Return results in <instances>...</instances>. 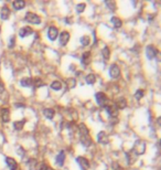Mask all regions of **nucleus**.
<instances>
[{
  "instance_id": "1",
  "label": "nucleus",
  "mask_w": 161,
  "mask_h": 170,
  "mask_svg": "<svg viewBox=\"0 0 161 170\" xmlns=\"http://www.w3.org/2000/svg\"><path fill=\"white\" fill-rule=\"evenodd\" d=\"M146 149H147V144L146 141L143 140V139H137L134 144V148H132V151L136 154L137 156H140V155H143L146 152Z\"/></svg>"
},
{
  "instance_id": "2",
  "label": "nucleus",
  "mask_w": 161,
  "mask_h": 170,
  "mask_svg": "<svg viewBox=\"0 0 161 170\" xmlns=\"http://www.w3.org/2000/svg\"><path fill=\"white\" fill-rule=\"evenodd\" d=\"M95 101H96L98 106L105 108V107L108 105L109 98H108V96H107L104 92H97V93L95 94Z\"/></svg>"
},
{
  "instance_id": "3",
  "label": "nucleus",
  "mask_w": 161,
  "mask_h": 170,
  "mask_svg": "<svg viewBox=\"0 0 161 170\" xmlns=\"http://www.w3.org/2000/svg\"><path fill=\"white\" fill-rule=\"evenodd\" d=\"M25 19L27 22H29L30 25H40L41 23V17L37 14V13L34 12H31V11H28V12L25 13Z\"/></svg>"
},
{
  "instance_id": "4",
  "label": "nucleus",
  "mask_w": 161,
  "mask_h": 170,
  "mask_svg": "<svg viewBox=\"0 0 161 170\" xmlns=\"http://www.w3.org/2000/svg\"><path fill=\"white\" fill-rule=\"evenodd\" d=\"M158 54H159V51H158V49L156 48L155 45H152V44L147 45V48H146V57H148L149 60H153Z\"/></svg>"
},
{
  "instance_id": "5",
  "label": "nucleus",
  "mask_w": 161,
  "mask_h": 170,
  "mask_svg": "<svg viewBox=\"0 0 161 170\" xmlns=\"http://www.w3.org/2000/svg\"><path fill=\"white\" fill-rule=\"evenodd\" d=\"M59 28L55 27V25H51L49 29H48V38L51 40V41H55L56 39L59 38Z\"/></svg>"
},
{
  "instance_id": "6",
  "label": "nucleus",
  "mask_w": 161,
  "mask_h": 170,
  "mask_svg": "<svg viewBox=\"0 0 161 170\" xmlns=\"http://www.w3.org/2000/svg\"><path fill=\"white\" fill-rule=\"evenodd\" d=\"M76 162L78 164V166L80 167L82 170H88L89 167H91V164H89V160L87 158L83 157V156H78L76 158Z\"/></svg>"
},
{
  "instance_id": "7",
  "label": "nucleus",
  "mask_w": 161,
  "mask_h": 170,
  "mask_svg": "<svg viewBox=\"0 0 161 170\" xmlns=\"http://www.w3.org/2000/svg\"><path fill=\"white\" fill-rule=\"evenodd\" d=\"M70 37H71V34L66 30H63L62 32H60V34H59V42H60V44L62 46H65L68 43V41H70Z\"/></svg>"
},
{
  "instance_id": "8",
  "label": "nucleus",
  "mask_w": 161,
  "mask_h": 170,
  "mask_svg": "<svg viewBox=\"0 0 161 170\" xmlns=\"http://www.w3.org/2000/svg\"><path fill=\"white\" fill-rule=\"evenodd\" d=\"M109 75H111V77L114 79V80L120 77V68L118 66L117 64L114 63L109 66Z\"/></svg>"
},
{
  "instance_id": "9",
  "label": "nucleus",
  "mask_w": 161,
  "mask_h": 170,
  "mask_svg": "<svg viewBox=\"0 0 161 170\" xmlns=\"http://www.w3.org/2000/svg\"><path fill=\"white\" fill-rule=\"evenodd\" d=\"M97 143L102 145H107L109 143V136L105 132H99L97 134Z\"/></svg>"
},
{
  "instance_id": "10",
  "label": "nucleus",
  "mask_w": 161,
  "mask_h": 170,
  "mask_svg": "<svg viewBox=\"0 0 161 170\" xmlns=\"http://www.w3.org/2000/svg\"><path fill=\"white\" fill-rule=\"evenodd\" d=\"M65 159H66V152L64 150H61L55 157V162L59 167H63L64 162H65Z\"/></svg>"
},
{
  "instance_id": "11",
  "label": "nucleus",
  "mask_w": 161,
  "mask_h": 170,
  "mask_svg": "<svg viewBox=\"0 0 161 170\" xmlns=\"http://www.w3.org/2000/svg\"><path fill=\"white\" fill-rule=\"evenodd\" d=\"M0 118L3 123H8L10 122V111L7 107H2L0 109Z\"/></svg>"
},
{
  "instance_id": "12",
  "label": "nucleus",
  "mask_w": 161,
  "mask_h": 170,
  "mask_svg": "<svg viewBox=\"0 0 161 170\" xmlns=\"http://www.w3.org/2000/svg\"><path fill=\"white\" fill-rule=\"evenodd\" d=\"M33 33V29L31 27H22L19 29V37L20 38H25Z\"/></svg>"
},
{
  "instance_id": "13",
  "label": "nucleus",
  "mask_w": 161,
  "mask_h": 170,
  "mask_svg": "<svg viewBox=\"0 0 161 170\" xmlns=\"http://www.w3.org/2000/svg\"><path fill=\"white\" fill-rule=\"evenodd\" d=\"M105 109L107 111V113H108V115H109L111 117H117L118 116L119 109L116 107L115 104H113V105H107V106L105 107Z\"/></svg>"
},
{
  "instance_id": "14",
  "label": "nucleus",
  "mask_w": 161,
  "mask_h": 170,
  "mask_svg": "<svg viewBox=\"0 0 161 170\" xmlns=\"http://www.w3.org/2000/svg\"><path fill=\"white\" fill-rule=\"evenodd\" d=\"M137 160V155L132 151V149L126 152V161L128 165H134Z\"/></svg>"
},
{
  "instance_id": "15",
  "label": "nucleus",
  "mask_w": 161,
  "mask_h": 170,
  "mask_svg": "<svg viewBox=\"0 0 161 170\" xmlns=\"http://www.w3.org/2000/svg\"><path fill=\"white\" fill-rule=\"evenodd\" d=\"M6 164L7 166L9 167V169L10 170H18V162H17V160L12 157H6Z\"/></svg>"
},
{
  "instance_id": "16",
  "label": "nucleus",
  "mask_w": 161,
  "mask_h": 170,
  "mask_svg": "<svg viewBox=\"0 0 161 170\" xmlns=\"http://www.w3.org/2000/svg\"><path fill=\"white\" fill-rule=\"evenodd\" d=\"M114 104L116 105L118 109H124V108L127 107V101H126L125 97H118V98H116V101L114 102Z\"/></svg>"
},
{
  "instance_id": "17",
  "label": "nucleus",
  "mask_w": 161,
  "mask_h": 170,
  "mask_svg": "<svg viewBox=\"0 0 161 170\" xmlns=\"http://www.w3.org/2000/svg\"><path fill=\"white\" fill-rule=\"evenodd\" d=\"M10 9H9V7L8 6H3L1 8V10H0V18L2 20H8L9 19V17H10Z\"/></svg>"
},
{
  "instance_id": "18",
  "label": "nucleus",
  "mask_w": 161,
  "mask_h": 170,
  "mask_svg": "<svg viewBox=\"0 0 161 170\" xmlns=\"http://www.w3.org/2000/svg\"><path fill=\"white\" fill-rule=\"evenodd\" d=\"M80 61H82V64H84V65H88V64L91 63V61H92V53H91L89 51L84 52V53L82 54V59H80Z\"/></svg>"
},
{
  "instance_id": "19",
  "label": "nucleus",
  "mask_w": 161,
  "mask_h": 170,
  "mask_svg": "<svg viewBox=\"0 0 161 170\" xmlns=\"http://www.w3.org/2000/svg\"><path fill=\"white\" fill-rule=\"evenodd\" d=\"M80 140L84 147H91L93 145V139H92V137L89 135L88 136H80Z\"/></svg>"
},
{
  "instance_id": "20",
  "label": "nucleus",
  "mask_w": 161,
  "mask_h": 170,
  "mask_svg": "<svg viewBox=\"0 0 161 170\" xmlns=\"http://www.w3.org/2000/svg\"><path fill=\"white\" fill-rule=\"evenodd\" d=\"M43 116L48 119H53L54 116H55V111L53 108H50V107H46L43 109Z\"/></svg>"
},
{
  "instance_id": "21",
  "label": "nucleus",
  "mask_w": 161,
  "mask_h": 170,
  "mask_svg": "<svg viewBox=\"0 0 161 170\" xmlns=\"http://www.w3.org/2000/svg\"><path fill=\"white\" fill-rule=\"evenodd\" d=\"M78 132H80V136H88L89 135V129L87 128V126L84 124V123H80L78 124Z\"/></svg>"
},
{
  "instance_id": "22",
  "label": "nucleus",
  "mask_w": 161,
  "mask_h": 170,
  "mask_svg": "<svg viewBox=\"0 0 161 170\" xmlns=\"http://www.w3.org/2000/svg\"><path fill=\"white\" fill-rule=\"evenodd\" d=\"M25 7V1L23 0H16L12 2V8L14 10H21Z\"/></svg>"
},
{
  "instance_id": "23",
  "label": "nucleus",
  "mask_w": 161,
  "mask_h": 170,
  "mask_svg": "<svg viewBox=\"0 0 161 170\" xmlns=\"http://www.w3.org/2000/svg\"><path fill=\"white\" fill-rule=\"evenodd\" d=\"M111 22L113 23L115 29H120V28L123 27V21H121L120 18H118V17H112Z\"/></svg>"
},
{
  "instance_id": "24",
  "label": "nucleus",
  "mask_w": 161,
  "mask_h": 170,
  "mask_svg": "<svg viewBox=\"0 0 161 170\" xmlns=\"http://www.w3.org/2000/svg\"><path fill=\"white\" fill-rule=\"evenodd\" d=\"M32 80L31 77H22L20 80V85L23 86V87H30L32 86Z\"/></svg>"
},
{
  "instance_id": "25",
  "label": "nucleus",
  "mask_w": 161,
  "mask_h": 170,
  "mask_svg": "<svg viewBox=\"0 0 161 170\" xmlns=\"http://www.w3.org/2000/svg\"><path fill=\"white\" fill-rule=\"evenodd\" d=\"M45 85V83L43 82V80L42 79H40V77H35V79H33L32 80V86L34 88H38V87H42Z\"/></svg>"
},
{
  "instance_id": "26",
  "label": "nucleus",
  "mask_w": 161,
  "mask_h": 170,
  "mask_svg": "<svg viewBox=\"0 0 161 170\" xmlns=\"http://www.w3.org/2000/svg\"><path fill=\"white\" fill-rule=\"evenodd\" d=\"M85 82L88 84V85H93L96 83V75L94 73H89L85 76Z\"/></svg>"
},
{
  "instance_id": "27",
  "label": "nucleus",
  "mask_w": 161,
  "mask_h": 170,
  "mask_svg": "<svg viewBox=\"0 0 161 170\" xmlns=\"http://www.w3.org/2000/svg\"><path fill=\"white\" fill-rule=\"evenodd\" d=\"M25 119H22V120H16V122H13V128L16 129V130H21L23 127H25Z\"/></svg>"
},
{
  "instance_id": "28",
  "label": "nucleus",
  "mask_w": 161,
  "mask_h": 170,
  "mask_svg": "<svg viewBox=\"0 0 161 170\" xmlns=\"http://www.w3.org/2000/svg\"><path fill=\"white\" fill-rule=\"evenodd\" d=\"M51 88L53 89V91H61L63 87L62 83H61V81H59V80H55V81H53V82L51 83Z\"/></svg>"
},
{
  "instance_id": "29",
  "label": "nucleus",
  "mask_w": 161,
  "mask_h": 170,
  "mask_svg": "<svg viewBox=\"0 0 161 170\" xmlns=\"http://www.w3.org/2000/svg\"><path fill=\"white\" fill-rule=\"evenodd\" d=\"M102 57H103V59H104L105 61H108V60H109V57H111V50H109L108 46H104V48L102 49Z\"/></svg>"
},
{
  "instance_id": "30",
  "label": "nucleus",
  "mask_w": 161,
  "mask_h": 170,
  "mask_svg": "<svg viewBox=\"0 0 161 170\" xmlns=\"http://www.w3.org/2000/svg\"><path fill=\"white\" fill-rule=\"evenodd\" d=\"M65 85H66V87L68 89H72V88H74L76 86V79L74 77H70L66 81H65Z\"/></svg>"
},
{
  "instance_id": "31",
  "label": "nucleus",
  "mask_w": 161,
  "mask_h": 170,
  "mask_svg": "<svg viewBox=\"0 0 161 170\" xmlns=\"http://www.w3.org/2000/svg\"><path fill=\"white\" fill-rule=\"evenodd\" d=\"M80 44L83 45V46H87V45H89L91 43V38L88 37V36H83L82 38H80Z\"/></svg>"
},
{
  "instance_id": "32",
  "label": "nucleus",
  "mask_w": 161,
  "mask_h": 170,
  "mask_svg": "<svg viewBox=\"0 0 161 170\" xmlns=\"http://www.w3.org/2000/svg\"><path fill=\"white\" fill-rule=\"evenodd\" d=\"M85 9H86V3H84V2H80V3H77V5H76V12L77 13L84 12Z\"/></svg>"
},
{
  "instance_id": "33",
  "label": "nucleus",
  "mask_w": 161,
  "mask_h": 170,
  "mask_svg": "<svg viewBox=\"0 0 161 170\" xmlns=\"http://www.w3.org/2000/svg\"><path fill=\"white\" fill-rule=\"evenodd\" d=\"M134 96H135V98H136V100L139 101V100H141L143 96H145V91L141 89V88H139V89H137L136 91V93H135Z\"/></svg>"
},
{
  "instance_id": "34",
  "label": "nucleus",
  "mask_w": 161,
  "mask_h": 170,
  "mask_svg": "<svg viewBox=\"0 0 161 170\" xmlns=\"http://www.w3.org/2000/svg\"><path fill=\"white\" fill-rule=\"evenodd\" d=\"M37 169L38 170H54L53 168L49 167L45 162H40V164L37 166Z\"/></svg>"
},
{
  "instance_id": "35",
  "label": "nucleus",
  "mask_w": 161,
  "mask_h": 170,
  "mask_svg": "<svg viewBox=\"0 0 161 170\" xmlns=\"http://www.w3.org/2000/svg\"><path fill=\"white\" fill-rule=\"evenodd\" d=\"M105 3L109 8L111 11H115L116 10V2L115 1H105Z\"/></svg>"
},
{
  "instance_id": "36",
  "label": "nucleus",
  "mask_w": 161,
  "mask_h": 170,
  "mask_svg": "<svg viewBox=\"0 0 161 170\" xmlns=\"http://www.w3.org/2000/svg\"><path fill=\"white\" fill-rule=\"evenodd\" d=\"M112 169L113 170H126V169H124L120 165L118 164L117 161H113V164H112Z\"/></svg>"
},
{
  "instance_id": "37",
  "label": "nucleus",
  "mask_w": 161,
  "mask_h": 170,
  "mask_svg": "<svg viewBox=\"0 0 161 170\" xmlns=\"http://www.w3.org/2000/svg\"><path fill=\"white\" fill-rule=\"evenodd\" d=\"M14 44H16V38H14V36H12L10 38V41H9V48H13Z\"/></svg>"
},
{
  "instance_id": "38",
  "label": "nucleus",
  "mask_w": 161,
  "mask_h": 170,
  "mask_svg": "<svg viewBox=\"0 0 161 170\" xmlns=\"http://www.w3.org/2000/svg\"><path fill=\"white\" fill-rule=\"evenodd\" d=\"M5 92V84L0 81V94H2Z\"/></svg>"
},
{
  "instance_id": "39",
  "label": "nucleus",
  "mask_w": 161,
  "mask_h": 170,
  "mask_svg": "<svg viewBox=\"0 0 161 170\" xmlns=\"http://www.w3.org/2000/svg\"><path fill=\"white\" fill-rule=\"evenodd\" d=\"M14 106L17 107V108H25V104H21V103H16V104H14Z\"/></svg>"
},
{
  "instance_id": "40",
  "label": "nucleus",
  "mask_w": 161,
  "mask_h": 170,
  "mask_svg": "<svg viewBox=\"0 0 161 170\" xmlns=\"http://www.w3.org/2000/svg\"><path fill=\"white\" fill-rule=\"evenodd\" d=\"M0 33H1V28H0Z\"/></svg>"
}]
</instances>
